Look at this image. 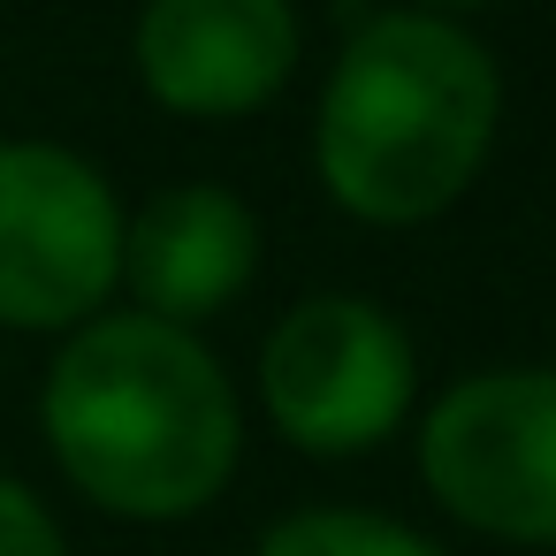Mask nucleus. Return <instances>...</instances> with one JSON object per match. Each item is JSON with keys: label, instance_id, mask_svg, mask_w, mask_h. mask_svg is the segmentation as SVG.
Here are the masks:
<instances>
[{"label": "nucleus", "instance_id": "nucleus-9", "mask_svg": "<svg viewBox=\"0 0 556 556\" xmlns=\"http://www.w3.org/2000/svg\"><path fill=\"white\" fill-rule=\"evenodd\" d=\"M0 556H70L62 518L39 503V488H24L16 472H0Z\"/></svg>", "mask_w": 556, "mask_h": 556}, {"label": "nucleus", "instance_id": "nucleus-8", "mask_svg": "<svg viewBox=\"0 0 556 556\" xmlns=\"http://www.w3.org/2000/svg\"><path fill=\"white\" fill-rule=\"evenodd\" d=\"M252 556H442L419 526L389 518V510H358V503H313L290 510L260 533Z\"/></svg>", "mask_w": 556, "mask_h": 556}, {"label": "nucleus", "instance_id": "nucleus-7", "mask_svg": "<svg viewBox=\"0 0 556 556\" xmlns=\"http://www.w3.org/2000/svg\"><path fill=\"white\" fill-rule=\"evenodd\" d=\"M260 275V222L222 184H168L138 214H123V282L138 290V313L191 328L206 313H229Z\"/></svg>", "mask_w": 556, "mask_h": 556}, {"label": "nucleus", "instance_id": "nucleus-10", "mask_svg": "<svg viewBox=\"0 0 556 556\" xmlns=\"http://www.w3.org/2000/svg\"><path fill=\"white\" fill-rule=\"evenodd\" d=\"M457 9H488V0H419V16H457Z\"/></svg>", "mask_w": 556, "mask_h": 556}, {"label": "nucleus", "instance_id": "nucleus-5", "mask_svg": "<svg viewBox=\"0 0 556 556\" xmlns=\"http://www.w3.org/2000/svg\"><path fill=\"white\" fill-rule=\"evenodd\" d=\"M419 396V358L404 320L374 298H298L260 343V404L275 434L305 457H358L404 427Z\"/></svg>", "mask_w": 556, "mask_h": 556}, {"label": "nucleus", "instance_id": "nucleus-2", "mask_svg": "<svg viewBox=\"0 0 556 556\" xmlns=\"http://www.w3.org/2000/svg\"><path fill=\"white\" fill-rule=\"evenodd\" d=\"M495 123H503V77L488 47L450 16L381 9L351 24L320 85L313 168L343 214L374 229H419L472 191Z\"/></svg>", "mask_w": 556, "mask_h": 556}, {"label": "nucleus", "instance_id": "nucleus-1", "mask_svg": "<svg viewBox=\"0 0 556 556\" xmlns=\"http://www.w3.org/2000/svg\"><path fill=\"white\" fill-rule=\"evenodd\" d=\"M39 434L62 480L130 526L199 518L244 450V412L222 358L153 313L70 328L39 389Z\"/></svg>", "mask_w": 556, "mask_h": 556}, {"label": "nucleus", "instance_id": "nucleus-6", "mask_svg": "<svg viewBox=\"0 0 556 556\" xmlns=\"http://www.w3.org/2000/svg\"><path fill=\"white\" fill-rule=\"evenodd\" d=\"M130 54L168 115L237 123L290 85L298 9L290 0H146Z\"/></svg>", "mask_w": 556, "mask_h": 556}, {"label": "nucleus", "instance_id": "nucleus-4", "mask_svg": "<svg viewBox=\"0 0 556 556\" xmlns=\"http://www.w3.org/2000/svg\"><path fill=\"white\" fill-rule=\"evenodd\" d=\"M115 282H123L115 184L54 138H0V328L70 336L100 320Z\"/></svg>", "mask_w": 556, "mask_h": 556}, {"label": "nucleus", "instance_id": "nucleus-3", "mask_svg": "<svg viewBox=\"0 0 556 556\" xmlns=\"http://www.w3.org/2000/svg\"><path fill=\"white\" fill-rule=\"evenodd\" d=\"M427 495L488 541L556 548V366H488L419 419Z\"/></svg>", "mask_w": 556, "mask_h": 556}]
</instances>
